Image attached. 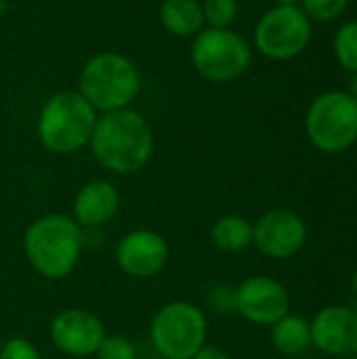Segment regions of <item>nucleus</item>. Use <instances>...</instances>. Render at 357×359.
I'll list each match as a JSON object with an SVG mask.
<instances>
[{
    "label": "nucleus",
    "mask_w": 357,
    "mask_h": 359,
    "mask_svg": "<svg viewBox=\"0 0 357 359\" xmlns=\"http://www.w3.org/2000/svg\"><path fill=\"white\" fill-rule=\"evenodd\" d=\"M88 145L105 170L133 175L149 162L154 154V133L139 111L124 107L97 118Z\"/></svg>",
    "instance_id": "1"
},
{
    "label": "nucleus",
    "mask_w": 357,
    "mask_h": 359,
    "mask_svg": "<svg viewBox=\"0 0 357 359\" xmlns=\"http://www.w3.org/2000/svg\"><path fill=\"white\" fill-rule=\"evenodd\" d=\"M29 265L46 280L67 278L84 250V229L65 215H44L23 233Z\"/></svg>",
    "instance_id": "2"
},
{
    "label": "nucleus",
    "mask_w": 357,
    "mask_h": 359,
    "mask_svg": "<svg viewBox=\"0 0 357 359\" xmlns=\"http://www.w3.org/2000/svg\"><path fill=\"white\" fill-rule=\"evenodd\" d=\"M97 109L80 95L63 90L53 95L38 116V139L53 154H74L90 143Z\"/></svg>",
    "instance_id": "3"
},
{
    "label": "nucleus",
    "mask_w": 357,
    "mask_h": 359,
    "mask_svg": "<svg viewBox=\"0 0 357 359\" xmlns=\"http://www.w3.org/2000/svg\"><path fill=\"white\" fill-rule=\"evenodd\" d=\"M80 95L103 114L124 109L141 88L137 65L120 53H99L80 69Z\"/></svg>",
    "instance_id": "4"
},
{
    "label": "nucleus",
    "mask_w": 357,
    "mask_h": 359,
    "mask_svg": "<svg viewBox=\"0 0 357 359\" xmlns=\"http://www.w3.org/2000/svg\"><path fill=\"white\" fill-rule=\"evenodd\" d=\"M204 311L187 301H173L160 307L149 326V339L160 358L191 359L206 345Z\"/></svg>",
    "instance_id": "5"
},
{
    "label": "nucleus",
    "mask_w": 357,
    "mask_h": 359,
    "mask_svg": "<svg viewBox=\"0 0 357 359\" xmlns=\"http://www.w3.org/2000/svg\"><path fill=\"white\" fill-rule=\"evenodd\" d=\"M305 130L311 145L320 151H347L357 141V101L347 90L318 95L307 109Z\"/></svg>",
    "instance_id": "6"
},
{
    "label": "nucleus",
    "mask_w": 357,
    "mask_h": 359,
    "mask_svg": "<svg viewBox=\"0 0 357 359\" xmlns=\"http://www.w3.org/2000/svg\"><path fill=\"white\" fill-rule=\"evenodd\" d=\"M252 61L248 42L236 32L206 27L191 44V63L196 72L210 82H229L240 78Z\"/></svg>",
    "instance_id": "7"
},
{
    "label": "nucleus",
    "mask_w": 357,
    "mask_h": 359,
    "mask_svg": "<svg viewBox=\"0 0 357 359\" xmlns=\"http://www.w3.org/2000/svg\"><path fill=\"white\" fill-rule=\"evenodd\" d=\"M311 40V21L301 6H274L255 27V46L274 61L301 55Z\"/></svg>",
    "instance_id": "8"
},
{
    "label": "nucleus",
    "mask_w": 357,
    "mask_h": 359,
    "mask_svg": "<svg viewBox=\"0 0 357 359\" xmlns=\"http://www.w3.org/2000/svg\"><path fill=\"white\" fill-rule=\"evenodd\" d=\"M307 242L305 221L286 208L265 212L252 225V244L269 259L284 261L301 252Z\"/></svg>",
    "instance_id": "9"
},
{
    "label": "nucleus",
    "mask_w": 357,
    "mask_h": 359,
    "mask_svg": "<svg viewBox=\"0 0 357 359\" xmlns=\"http://www.w3.org/2000/svg\"><path fill=\"white\" fill-rule=\"evenodd\" d=\"M236 311L250 324L274 326L290 309L288 290L269 276H252L236 288Z\"/></svg>",
    "instance_id": "10"
},
{
    "label": "nucleus",
    "mask_w": 357,
    "mask_h": 359,
    "mask_svg": "<svg viewBox=\"0 0 357 359\" xmlns=\"http://www.w3.org/2000/svg\"><path fill=\"white\" fill-rule=\"evenodd\" d=\"M53 345L69 358L95 355L105 339L103 322L86 309H63L50 322Z\"/></svg>",
    "instance_id": "11"
},
{
    "label": "nucleus",
    "mask_w": 357,
    "mask_h": 359,
    "mask_svg": "<svg viewBox=\"0 0 357 359\" xmlns=\"http://www.w3.org/2000/svg\"><path fill=\"white\" fill-rule=\"evenodd\" d=\"M168 242L151 229H135L126 233L116 246V263L130 278H154L168 265Z\"/></svg>",
    "instance_id": "12"
},
{
    "label": "nucleus",
    "mask_w": 357,
    "mask_h": 359,
    "mask_svg": "<svg viewBox=\"0 0 357 359\" xmlns=\"http://www.w3.org/2000/svg\"><path fill=\"white\" fill-rule=\"evenodd\" d=\"M311 345L335 358L357 355V311L345 305H328L309 322Z\"/></svg>",
    "instance_id": "13"
},
{
    "label": "nucleus",
    "mask_w": 357,
    "mask_h": 359,
    "mask_svg": "<svg viewBox=\"0 0 357 359\" xmlns=\"http://www.w3.org/2000/svg\"><path fill=\"white\" fill-rule=\"evenodd\" d=\"M120 208V194L114 183L97 179L86 183L74 200V221L84 227L107 225Z\"/></svg>",
    "instance_id": "14"
},
{
    "label": "nucleus",
    "mask_w": 357,
    "mask_h": 359,
    "mask_svg": "<svg viewBox=\"0 0 357 359\" xmlns=\"http://www.w3.org/2000/svg\"><path fill=\"white\" fill-rule=\"evenodd\" d=\"M160 21L166 32L179 38H196L204 29L202 2L198 0H164L160 4Z\"/></svg>",
    "instance_id": "15"
},
{
    "label": "nucleus",
    "mask_w": 357,
    "mask_h": 359,
    "mask_svg": "<svg viewBox=\"0 0 357 359\" xmlns=\"http://www.w3.org/2000/svg\"><path fill=\"white\" fill-rule=\"evenodd\" d=\"M271 343L282 355H301L311 347L309 322L301 316L286 313L271 326Z\"/></svg>",
    "instance_id": "16"
},
{
    "label": "nucleus",
    "mask_w": 357,
    "mask_h": 359,
    "mask_svg": "<svg viewBox=\"0 0 357 359\" xmlns=\"http://www.w3.org/2000/svg\"><path fill=\"white\" fill-rule=\"evenodd\" d=\"M210 240L223 252H242L252 244V223L240 215L221 217L210 229Z\"/></svg>",
    "instance_id": "17"
},
{
    "label": "nucleus",
    "mask_w": 357,
    "mask_h": 359,
    "mask_svg": "<svg viewBox=\"0 0 357 359\" xmlns=\"http://www.w3.org/2000/svg\"><path fill=\"white\" fill-rule=\"evenodd\" d=\"M335 55L343 69L357 74V19L343 23L335 34Z\"/></svg>",
    "instance_id": "18"
},
{
    "label": "nucleus",
    "mask_w": 357,
    "mask_h": 359,
    "mask_svg": "<svg viewBox=\"0 0 357 359\" xmlns=\"http://www.w3.org/2000/svg\"><path fill=\"white\" fill-rule=\"evenodd\" d=\"M204 23L217 29H227L238 15V0H204L202 2Z\"/></svg>",
    "instance_id": "19"
},
{
    "label": "nucleus",
    "mask_w": 357,
    "mask_h": 359,
    "mask_svg": "<svg viewBox=\"0 0 357 359\" xmlns=\"http://www.w3.org/2000/svg\"><path fill=\"white\" fill-rule=\"evenodd\" d=\"M347 4L349 0H301L299 6L309 17V21L328 23L339 19L347 11Z\"/></svg>",
    "instance_id": "20"
},
{
    "label": "nucleus",
    "mask_w": 357,
    "mask_h": 359,
    "mask_svg": "<svg viewBox=\"0 0 357 359\" xmlns=\"http://www.w3.org/2000/svg\"><path fill=\"white\" fill-rule=\"evenodd\" d=\"M97 359H137V349L130 339L112 334L103 339V343L97 349Z\"/></svg>",
    "instance_id": "21"
},
{
    "label": "nucleus",
    "mask_w": 357,
    "mask_h": 359,
    "mask_svg": "<svg viewBox=\"0 0 357 359\" xmlns=\"http://www.w3.org/2000/svg\"><path fill=\"white\" fill-rule=\"evenodd\" d=\"M0 359H42L40 351L21 337L8 339L6 343L0 345Z\"/></svg>",
    "instance_id": "22"
},
{
    "label": "nucleus",
    "mask_w": 357,
    "mask_h": 359,
    "mask_svg": "<svg viewBox=\"0 0 357 359\" xmlns=\"http://www.w3.org/2000/svg\"><path fill=\"white\" fill-rule=\"evenodd\" d=\"M234 297H236V288H229L225 284H219V286H215L210 290L208 301H210V305H213L215 311L227 313V311H236V299Z\"/></svg>",
    "instance_id": "23"
},
{
    "label": "nucleus",
    "mask_w": 357,
    "mask_h": 359,
    "mask_svg": "<svg viewBox=\"0 0 357 359\" xmlns=\"http://www.w3.org/2000/svg\"><path fill=\"white\" fill-rule=\"evenodd\" d=\"M191 359H231L223 349L213 347V345H204Z\"/></svg>",
    "instance_id": "24"
},
{
    "label": "nucleus",
    "mask_w": 357,
    "mask_h": 359,
    "mask_svg": "<svg viewBox=\"0 0 357 359\" xmlns=\"http://www.w3.org/2000/svg\"><path fill=\"white\" fill-rule=\"evenodd\" d=\"M276 6H299L301 0H274Z\"/></svg>",
    "instance_id": "25"
},
{
    "label": "nucleus",
    "mask_w": 357,
    "mask_h": 359,
    "mask_svg": "<svg viewBox=\"0 0 357 359\" xmlns=\"http://www.w3.org/2000/svg\"><path fill=\"white\" fill-rule=\"evenodd\" d=\"M353 99L357 101V74H353V78H351V84H349V90H347Z\"/></svg>",
    "instance_id": "26"
},
{
    "label": "nucleus",
    "mask_w": 357,
    "mask_h": 359,
    "mask_svg": "<svg viewBox=\"0 0 357 359\" xmlns=\"http://www.w3.org/2000/svg\"><path fill=\"white\" fill-rule=\"evenodd\" d=\"M351 288H353V292H356L357 297V271L353 273V278H351Z\"/></svg>",
    "instance_id": "27"
},
{
    "label": "nucleus",
    "mask_w": 357,
    "mask_h": 359,
    "mask_svg": "<svg viewBox=\"0 0 357 359\" xmlns=\"http://www.w3.org/2000/svg\"><path fill=\"white\" fill-rule=\"evenodd\" d=\"M6 11V0H0V15Z\"/></svg>",
    "instance_id": "28"
},
{
    "label": "nucleus",
    "mask_w": 357,
    "mask_h": 359,
    "mask_svg": "<svg viewBox=\"0 0 357 359\" xmlns=\"http://www.w3.org/2000/svg\"><path fill=\"white\" fill-rule=\"evenodd\" d=\"M345 359H357V355H351V358H345Z\"/></svg>",
    "instance_id": "29"
},
{
    "label": "nucleus",
    "mask_w": 357,
    "mask_h": 359,
    "mask_svg": "<svg viewBox=\"0 0 357 359\" xmlns=\"http://www.w3.org/2000/svg\"><path fill=\"white\" fill-rule=\"evenodd\" d=\"M154 359H166V358H160V355H158V358H154Z\"/></svg>",
    "instance_id": "30"
},
{
    "label": "nucleus",
    "mask_w": 357,
    "mask_h": 359,
    "mask_svg": "<svg viewBox=\"0 0 357 359\" xmlns=\"http://www.w3.org/2000/svg\"><path fill=\"white\" fill-rule=\"evenodd\" d=\"M0 345H2V339H0Z\"/></svg>",
    "instance_id": "31"
}]
</instances>
